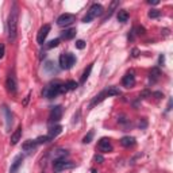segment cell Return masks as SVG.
Wrapping results in <instances>:
<instances>
[{
    "mask_svg": "<svg viewBox=\"0 0 173 173\" xmlns=\"http://www.w3.org/2000/svg\"><path fill=\"white\" fill-rule=\"evenodd\" d=\"M18 19H19V11H18V4L14 3L11 12L8 15V39L11 42H15L16 34H18Z\"/></svg>",
    "mask_w": 173,
    "mask_h": 173,
    "instance_id": "6da1fadb",
    "label": "cell"
},
{
    "mask_svg": "<svg viewBox=\"0 0 173 173\" xmlns=\"http://www.w3.org/2000/svg\"><path fill=\"white\" fill-rule=\"evenodd\" d=\"M66 91H68V88H66L65 84H62L60 81H54V83L49 84V85L43 89L42 93L45 97L51 99V97H56L57 95H60V93H65Z\"/></svg>",
    "mask_w": 173,
    "mask_h": 173,
    "instance_id": "7a4b0ae2",
    "label": "cell"
},
{
    "mask_svg": "<svg viewBox=\"0 0 173 173\" xmlns=\"http://www.w3.org/2000/svg\"><path fill=\"white\" fill-rule=\"evenodd\" d=\"M119 93H120V91L116 87H108V88H106L104 91H102L100 93H99L97 96L95 97L93 100H92V103H91V107H92V106H95V104H99V103H102L106 97H108V96H114V95H119Z\"/></svg>",
    "mask_w": 173,
    "mask_h": 173,
    "instance_id": "3957f363",
    "label": "cell"
},
{
    "mask_svg": "<svg viewBox=\"0 0 173 173\" xmlns=\"http://www.w3.org/2000/svg\"><path fill=\"white\" fill-rule=\"evenodd\" d=\"M103 12H104V10H103V7L100 6V4H93L89 8V11L87 12V15L84 16V19H83V22L84 23H89V22L92 20V19H95L96 16H100V15H103Z\"/></svg>",
    "mask_w": 173,
    "mask_h": 173,
    "instance_id": "277c9868",
    "label": "cell"
},
{
    "mask_svg": "<svg viewBox=\"0 0 173 173\" xmlns=\"http://www.w3.org/2000/svg\"><path fill=\"white\" fill-rule=\"evenodd\" d=\"M76 62V57L71 53H64L60 56V66L62 69H71Z\"/></svg>",
    "mask_w": 173,
    "mask_h": 173,
    "instance_id": "5b68a950",
    "label": "cell"
},
{
    "mask_svg": "<svg viewBox=\"0 0 173 173\" xmlns=\"http://www.w3.org/2000/svg\"><path fill=\"white\" fill-rule=\"evenodd\" d=\"M72 168H75V164L71 162V161H65V160H56L53 164V169L56 173L65 171V169H72Z\"/></svg>",
    "mask_w": 173,
    "mask_h": 173,
    "instance_id": "8992f818",
    "label": "cell"
},
{
    "mask_svg": "<svg viewBox=\"0 0 173 173\" xmlns=\"http://www.w3.org/2000/svg\"><path fill=\"white\" fill-rule=\"evenodd\" d=\"M76 20V16L73 14H64L57 19V24L61 27H66V26H71L73 22Z\"/></svg>",
    "mask_w": 173,
    "mask_h": 173,
    "instance_id": "52a82bcc",
    "label": "cell"
},
{
    "mask_svg": "<svg viewBox=\"0 0 173 173\" xmlns=\"http://www.w3.org/2000/svg\"><path fill=\"white\" fill-rule=\"evenodd\" d=\"M49 32H50V24L42 26V27L39 28V31H38V35H37V42H38L39 45H43V43H45L46 37L49 35Z\"/></svg>",
    "mask_w": 173,
    "mask_h": 173,
    "instance_id": "ba28073f",
    "label": "cell"
},
{
    "mask_svg": "<svg viewBox=\"0 0 173 173\" xmlns=\"http://www.w3.org/2000/svg\"><path fill=\"white\" fill-rule=\"evenodd\" d=\"M6 87H7V91L11 92V93H15L16 92V80H15V76L14 75H10L7 77Z\"/></svg>",
    "mask_w": 173,
    "mask_h": 173,
    "instance_id": "9c48e42d",
    "label": "cell"
},
{
    "mask_svg": "<svg viewBox=\"0 0 173 173\" xmlns=\"http://www.w3.org/2000/svg\"><path fill=\"white\" fill-rule=\"evenodd\" d=\"M61 116H62V108L60 107V106H57V107H54L50 111L49 120L50 122H58V120L61 119Z\"/></svg>",
    "mask_w": 173,
    "mask_h": 173,
    "instance_id": "30bf717a",
    "label": "cell"
},
{
    "mask_svg": "<svg viewBox=\"0 0 173 173\" xmlns=\"http://www.w3.org/2000/svg\"><path fill=\"white\" fill-rule=\"evenodd\" d=\"M99 150H100V152H103V153L111 152V150H112V145H111V142H110V139L102 138L100 142H99Z\"/></svg>",
    "mask_w": 173,
    "mask_h": 173,
    "instance_id": "8fae6325",
    "label": "cell"
},
{
    "mask_svg": "<svg viewBox=\"0 0 173 173\" xmlns=\"http://www.w3.org/2000/svg\"><path fill=\"white\" fill-rule=\"evenodd\" d=\"M122 84H123L124 88H131V87H134V84H135L134 75H132V73H127V75L123 77Z\"/></svg>",
    "mask_w": 173,
    "mask_h": 173,
    "instance_id": "7c38bea8",
    "label": "cell"
},
{
    "mask_svg": "<svg viewBox=\"0 0 173 173\" xmlns=\"http://www.w3.org/2000/svg\"><path fill=\"white\" fill-rule=\"evenodd\" d=\"M22 162H23V157H22V156H16V157H15V160H14V162H12V165H11L10 173H16V172H18V169L20 168Z\"/></svg>",
    "mask_w": 173,
    "mask_h": 173,
    "instance_id": "4fadbf2b",
    "label": "cell"
},
{
    "mask_svg": "<svg viewBox=\"0 0 173 173\" xmlns=\"http://www.w3.org/2000/svg\"><path fill=\"white\" fill-rule=\"evenodd\" d=\"M20 137H22V127L19 126L15 131H14V134L11 135V141H10L11 145H16V143L20 141Z\"/></svg>",
    "mask_w": 173,
    "mask_h": 173,
    "instance_id": "5bb4252c",
    "label": "cell"
},
{
    "mask_svg": "<svg viewBox=\"0 0 173 173\" xmlns=\"http://www.w3.org/2000/svg\"><path fill=\"white\" fill-rule=\"evenodd\" d=\"M61 131H62V127H61V126H54V127H51L50 130H49V134H47V138H49V141L54 139L58 134H60Z\"/></svg>",
    "mask_w": 173,
    "mask_h": 173,
    "instance_id": "9a60e30c",
    "label": "cell"
},
{
    "mask_svg": "<svg viewBox=\"0 0 173 173\" xmlns=\"http://www.w3.org/2000/svg\"><path fill=\"white\" fill-rule=\"evenodd\" d=\"M75 35H76V28H68V30L61 32V37L64 39H66V41H68V39L75 38Z\"/></svg>",
    "mask_w": 173,
    "mask_h": 173,
    "instance_id": "2e32d148",
    "label": "cell"
},
{
    "mask_svg": "<svg viewBox=\"0 0 173 173\" xmlns=\"http://www.w3.org/2000/svg\"><path fill=\"white\" fill-rule=\"evenodd\" d=\"M120 143H122V146H124V148H130V146L135 145V138H132V137H123L122 139H120Z\"/></svg>",
    "mask_w": 173,
    "mask_h": 173,
    "instance_id": "e0dca14e",
    "label": "cell"
},
{
    "mask_svg": "<svg viewBox=\"0 0 173 173\" xmlns=\"http://www.w3.org/2000/svg\"><path fill=\"white\" fill-rule=\"evenodd\" d=\"M37 145H38V143L35 141H27L23 143V150L24 152H32V150L37 148Z\"/></svg>",
    "mask_w": 173,
    "mask_h": 173,
    "instance_id": "ac0fdd59",
    "label": "cell"
},
{
    "mask_svg": "<svg viewBox=\"0 0 173 173\" xmlns=\"http://www.w3.org/2000/svg\"><path fill=\"white\" fill-rule=\"evenodd\" d=\"M53 156L56 160H65V157L68 156V152H66V150H62V149H58L54 152Z\"/></svg>",
    "mask_w": 173,
    "mask_h": 173,
    "instance_id": "d6986e66",
    "label": "cell"
},
{
    "mask_svg": "<svg viewBox=\"0 0 173 173\" xmlns=\"http://www.w3.org/2000/svg\"><path fill=\"white\" fill-rule=\"evenodd\" d=\"M3 110V112H4V115H6V120H7V127H10V124L12 123V115H11V112H10V110L6 107V106H3L2 107Z\"/></svg>",
    "mask_w": 173,
    "mask_h": 173,
    "instance_id": "ffe728a7",
    "label": "cell"
},
{
    "mask_svg": "<svg viewBox=\"0 0 173 173\" xmlns=\"http://www.w3.org/2000/svg\"><path fill=\"white\" fill-rule=\"evenodd\" d=\"M118 20H119L120 23H124V22H127V20H128V14H127V11L120 10L119 12H118Z\"/></svg>",
    "mask_w": 173,
    "mask_h": 173,
    "instance_id": "44dd1931",
    "label": "cell"
},
{
    "mask_svg": "<svg viewBox=\"0 0 173 173\" xmlns=\"http://www.w3.org/2000/svg\"><path fill=\"white\" fill-rule=\"evenodd\" d=\"M118 6H119V2H116V0H115V2H112L111 4H110V8H108V14H107V16L104 18V20H107L108 18L112 15V12H114V11H115V8H116Z\"/></svg>",
    "mask_w": 173,
    "mask_h": 173,
    "instance_id": "7402d4cb",
    "label": "cell"
},
{
    "mask_svg": "<svg viewBox=\"0 0 173 173\" xmlns=\"http://www.w3.org/2000/svg\"><path fill=\"white\" fill-rule=\"evenodd\" d=\"M160 75H161L160 69H158V68H153L152 72H150V80H152V81H156V80H158Z\"/></svg>",
    "mask_w": 173,
    "mask_h": 173,
    "instance_id": "603a6c76",
    "label": "cell"
},
{
    "mask_svg": "<svg viewBox=\"0 0 173 173\" xmlns=\"http://www.w3.org/2000/svg\"><path fill=\"white\" fill-rule=\"evenodd\" d=\"M91 71H92V65H89V66H88V68L85 69V72L83 73V76H81V80H80V83H81V84H84V83H85V80L88 79V77H89V73H91Z\"/></svg>",
    "mask_w": 173,
    "mask_h": 173,
    "instance_id": "cb8c5ba5",
    "label": "cell"
},
{
    "mask_svg": "<svg viewBox=\"0 0 173 173\" xmlns=\"http://www.w3.org/2000/svg\"><path fill=\"white\" fill-rule=\"evenodd\" d=\"M65 85H66V88H68V91H73V89H76V88L79 87V84H77L76 81H73V80H69Z\"/></svg>",
    "mask_w": 173,
    "mask_h": 173,
    "instance_id": "d4e9b609",
    "label": "cell"
},
{
    "mask_svg": "<svg viewBox=\"0 0 173 173\" xmlns=\"http://www.w3.org/2000/svg\"><path fill=\"white\" fill-rule=\"evenodd\" d=\"M58 45H60V39H53V41H50L49 43L46 45L47 49H53V47H57Z\"/></svg>",
    "mask_w": 173,
    "mask_h": 173,
    "instance_id": "484cf974",
    "label": "cell"
},
{
    "mask_svg": "<svg viewBox=\"0 0 173 173\" xmlns=\"http://www.w3.org/2000/svg\"><path fill=\"white\" fill-rule=\"evenodd\" d=\"M161 15V12L158 10H152L149 11V18H152V19H154V18H158Z\"/></svg>",
    "mask_w": 173,
    "mask_h": 173,
    "instance_id": "4316f807",
    "label": "cell"
},
{
    "mask_svg": "<svg viewBox=\"0 0 173 173\" xmlns=\"http://www.w3.org/2000/svg\"><path fill=\"white\" fill-rule=\"evenodd\" d=\"M35 142L38 143V145L39 143H45V142H49V138H47V135H45V137H38L35 139Z\"/></svg>",
    "mask_w": 173,
    "mask_h": 173,
    "instance_id": "83f0119b",
    "label": "cell"
},
{
    "mask_svg": "<svg viewBox=\"0 0 173 173\" xmlns=\"http://www.w3.org/2000/svg\"><path fill=\"white\" fill-rule=\"evenodd\" d=\"M76 47H77V49H80V50H83L84 47H85V42H84L83 39H80V41L76 42Z\"/></svg>",
    "mask_w": 173,
    "mask_h": 173,
    "instance_id": "f1b7e54d",
    "label": "cell"
},
{
    "mask_svg": "<svg viewBox=\"0 0 173 173\" xmlns=\"http://www.w3.org/2000/svg\"><path fill=\"white\" fill-rule=\"evenodd\" d=\"M92 135H93V132H89V134H88V135H85V137H84V139H83V142L84 143H89L91 142V139H92Z\"/></svg>",
    "mask_w": 173,
    "mask_h": 173,
    "instance_id": "f546056e",
    "label": "cell"
},
{
    "mask_svg": "<svg viewBox=\"0 0 173 173\" xmlns=\"http://www.w3.org/2000/svg\"><path fill=\"white\" fill-rule=\"evenodd\" d=\"M4 57V45L3 43H0V58Z\"/></svg>",
    "mask_w": 173,
    "mask_h": 173,
    "instance_id": "4dcf8cb0",
    "label": "cell"
},
{
    "mask_svg": "<svg viewBox=\"0 0 173 173\" xmlns=\"http://www.w3.org/2000/svg\"><path fill=\"white\" fill-rule=\"evenodd\" d=\"M95 160H96L97 162H103V161H104V158H103L100 154H96V156H95Z\"/></svg>",
    "mask_w": 173,
    "mask_h": 173,
    "instance_id": "1f68e13d",
    "label": "cell"
},
{
    "mask_svg": "<svg viewBox=\"0 0 173 173\" xmlns=\"http://www.w3.org/2000/svg\"><path fill=\"white\" fill-rule=\"evenodd\" d=\"M134 30L138 31V32H137L138 35H139V34H143V32H145V28H143V27H137V28H134Z\"/></svg>",
    "mask_w": 173,
    "mask_h": 173,
    "instance_id": "d6a6232c",
    "label": "cell"
},
{
    "mask_svg": "<svg viewBox=\"0 0 173 173\" xmlns=\"http://www.w3.org/2000/svg\"><path fill=\"white\" fill-rule=\"evenodd\" d=\"M132 57H138V54H139V51H138V49H132Z\"/></svg>",
    "mask_w": 173,
    "mask_h": 173,
    "instance_id": "836d02e7",
    "label": "cell"
},
{
    "mask_svg": "<svg viewBox=\"0 0 173 173\" xmlns=\"http://www.w3.org/2000/svg\"><path fill=\"white\" fill-rule=\"evenodd\" d=\"M149 4H154V6H156V4H158V3H160V2H158V0H149Z\"/></svg>",
    "mask_w": 173,
    "mask_h": 173,
    "instance_id": "e575fe53",
    "label": "cell"
},
{
    "mask_svg": "<svg viewBox=\"0 0 173 173\" xmlns=\"http://www.w3.org/2000/svg\"><path fill=\"white\" fill-rule=\"evenodd\" d=\"M158 61H160V65H162L164 64V56H160V60Z\"/></svg>",
    "mask_w": 173,
    "mask_h": 173,
    "instance_id": "d590c367",
    "label": "cell"
},
{
    "mask_svg": "<svg viewBox=\"0 0 173 173\" xmlns=\"http://www.w3.org/2000/svg\"><path fill=\"white\" fill-rule=\"evenodd\" d=\"M91 173H96V169H93V168H92V169H91Z\"/></svg>",
    "mask_w": 173,
    "mask_h": 173,
    "instance_id": "8d00e7d4",
    "label": "cell"
}]
</instances>
